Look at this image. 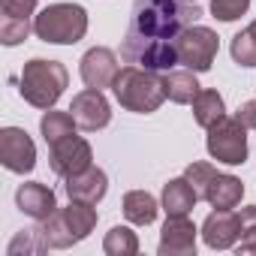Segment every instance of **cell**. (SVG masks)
<instances>
[{"mask_svg": "<svg viewBox=\"0 0 256 256\" xmlns=\"http://www.w3.org/2000/svg\"><path fill=\"white\" fill-rule=\"evenodd\" d=\"M202 16L199 4L187 0H136L130 28L120 42V58L154 72L178 66V36Z\"/></svg>", "mask_w": 256, "mask_h": 256, "instance_id": "6da1fadb", "label": "cell"}, {"mask_svg": "<svg viewBox=\"0 0 256 256\" xmlns=\"http://www.w3.org/2000/svg\"><path fill=\"white\" fill-rule=\"evenodd\" d=\"M112 94L126 112H136V114H151L166 100L163 78L154 70H145V66H136V64L120 66V72L114 76Z\"/></svg>", "mask_w": 256, "mask_h": 256, "instance_id": "7a4b0ae2", "label": "cell"}, {"mask_svg": "<svg viewBox=\"0 0 256 256\" xmlns=\"http://www.w3.org/2000/svg\"><path fill=\"white\" fill-rule=\"evenodd\" d=\"M70 82V72L60 60H42L34 58L24 64L22 70V88L18 94L24 96V102H30L34 108H54V102L60 100L64 88Z\"/></svg>", "mask_w": 256, "mask_h": 256, "instance_id": "3957f363", "label": "cell"}, {"mask_svg": "<svg viewBox=\"0 0 256 256\" xmlns=\"http://www.w3.org/2000/svg\"><path fill=\"white\" fill-rule=\"evenodd\" d=\"M96 226V208L88 202L70 199L66 208H58L48 220H42V235L52 250H66L78 241H84Z\"/></svg>", "mask_w": 256, "mask_h": 256, "instance_id": "277c9868", "label": "cell"}, {"mask_svg": "<svg viewBox=\"0 0 256 256\" xmlns=\"http://www.w3.org/2000/svg\"><path fill=\"white\" fill-rule=\"evenodd\" d=\"M34 34L52 46H76L88 34V12L78 4H54L46 6L34 18Z\"/></svg>", "mask_w": 256, "mask_h": 256, "instance_id": "5b68a950", "label": "cell"}, {"mask_svg": "<svg viewBox=\"0 0 256 256\" xmlns=\"http://www.w3.org/2000/svg\"><path fill=\"white\" fill-rule=\"evenodd\" d=\"M184 178L196 187L199 199H205L211 208H238L244 196V184L235 175L217 172L211 163H190L184 169Z\"/></svg>", "mask_w": 256, "mask_h": 256, "instance_id": "8992f818", "label": "cell"}, {"mask_svg": "<svg viewBox=\"0 0 256 256\" xmlns=\"http://www.w3.org/2000/svg\"><path fill=\"white\" fill-rule=\"evenodd\" d=\"M208 154L217 163L226 166H241L247 160V126L238 118L223 114L217 124L208 126V139H205Z\"/></svg>", "mask_w": 256, "mask_h": 256, "instance_id": "52a82bcc", "label": "cell"}, {"mask_svg": "<svg viewBox=\"0 0 256 256\" xmlns=\"http://www.w3.org/2000/svg\"><path fill=\"white\" fill-rule=\"evenodd\" d=\"M178 64H184V70H193V72H208L214 58H217V48H220V40L211 28H202V24H190L178 42Z\"/></svg>", "mask_w": 256, "mask_h": 256, "instance_id": "ba28073f", "label": "cell"}, {"mask_svg": "<svg viewBox=\"0 0 256 256\" xmlns=\"http://www.w3.org/2000/svg\"><path fill=\"white\" fill-rule=\"evenodd\" d=\"M0 163L16 175H28L36 166V145L22 126H4L0 130Z\"/></svg>", "mask_w": 256, "mask_h": 256, "instance_id": "9c48e42d", "label": "cell"}, {"mask_svg": "<svg viewBox=\"0 0 256 256\" xmlns=\"http://www.w3.org/2000/svg\"><path fill=\"white\" fill-rule=\"evenodd\" d=\"M70 114L76 118L78 130H84V133H96V130H102V126H108V120H112V106H108V100L102 96V90H96V88H84L82 94L72 96V102H70Z\"/></svg>", "mask_w": 256, "mask_h": 256, "instance_id": "30bf717a", "label": "cell"}, {"mask_svg": "<svg viewBox=\"0 0 256 256\" xmlns=\"http://www.w3.org/2000/svg\"><path fill=\"white\" fill-rule=\"evenodd\" d=\"M52 172L60 175V178H70V175H78L84 169H90V160H94V151L90 145L82 139V136H66L60 139L58 145H52Z\"/></svg>", "mask_w": 256, "mask_h": 256, "instance_id": "8fae6325", "label": "cell"}, {"mask_svg": "<svg viewBox=\"0 0 256 256\" xmlns=\"http://www.w3.org/2000/svg\"><path fill=\"white\" fill-rule=\"evenodd\" d=\"M202 238L211 250H229L241 241V217L232 208H214L202 223Z\"/></svg>", "mask_w": 256, "mask_h": 256, "instance_id": "7c38bea8", "label": "cell"}, {"mask_svg": "<svg viewBox=\"0 0 256 256\" xmlns=\"http://www.w3.org/2000/svg\"><path fill=\"white\" fill-rule=\"evenodd\" d=\"M196 226L187 214H166L160 235V256H190L196 253Z\"/></svg>", "mask_w": 256, "mask_h": 256, "instance_id": "4fadbf2b", "label": "cell"}, {"mask_svg": "<svg viewBox=\"0 0 256 256\" xmlns=\"http://www.w3.org/2000/svg\"><path fill=\"white\" fill-rule=\"evenodd\" d=\"M78 70H82V82H84L88 88H96V90L112 88V84H114V76L120 72V66H118V54H114L112 48H102V46L84 52Z\"/></svg>", "mask_w": 256, "mask_h": 256, "instance_id": "5bb4252c", "label": "cell"}, {"mask_svg": "<svg viewBox=\"0 0 256 256\" xmlns=\"http://www.w3.org/2000/svg\"><path fill=\"white\" fill-rule=\"evenodd\" d=\"M16 205H18L22 214H28V217L36 220V223L48 220V217L58 211L54 190L46 187V184H40V181H28V184H22V187L16 190Z\"/></svg>", "mask_w": 256, "mask_h": 256, "instance_id": "9a60e30c", "label": "cell"}, {"mask_svg": "<svg viewBox=\"0 0 256 256\" xmlns=\"http://www.w3.org/2000/svg\"><path fill=\"white\" fill-rule=\"evenodd\" d=\"M64 181H66V184H64L66 196L76 199V202H88V205H96V202L106 196V190H108V178H106V172L96 169V166H90V169H84V172H78V175H70V178H64Z\"/></svg>", "mask_w": 256, "mask_h": 256, "instance_id": "2e32d148", "label": "cell"}, {"mask_svg": "<svg viewBox=\"0 0 256 256\" xmlns=\"http://www.w3.org/2000/svg\"><path fill=\"white\" fill-rule=\"evenodd\" d=\"M163 90H166V100H172L178 106H190L202 88H199L193 70H169L163 76Z\"/></svg>", "mask_w": 256, "mask_h": 256, "instance_id": "e0dca14e", "label": "cell"}, {"mask_svg": "<svg viewBox=\"0 0 256 256\" xmlns=\"http://www.w3.org/2000/svg\"><path fill=\"white\" fill-rule=\"evenodd\" d=\"M196 202H199V193L187 178H172L163 187V211L166 214H190L196 208Z\"/></svg>", "mask_w": 256, "mask_h": 256, "instance_id": "ac0fdd59", "label": "cell"}, {"mask_svg": "<svg viewBox=\"0 0 256 256\" xmlns=\"http://www.w3.org/2000/svg\"><path fill=\"white\" fill-rule=\"evenodd\" d=\"M157 211H160L157 199L145 190H130L124 196V217L136 226H151L157 220Z\"/></svg>", "mask_w": 256, "mask_h": 256, "instance_id": "d6986e66", "label": "cell"}, {"mask_svg": "<svg viewBox=\"0 0 256 256\" xmlns=\"http://www.w3.org/2000/svg\"><path fill=\"white\" fill-rule=\"evenodd\" d=\"M76 118L70 114V112H54V108H46V114H42V120H40V133H42V139H46V145L52 148V145H58L60 139H66V136H72L76 133Z\"/></svg>", "mask_w": 256, "mask_h": 256, "instance_id": "ffe728a7", "label": "cell"}, {"mask_svg": "<svg viewBox=\"0 0 256 256\" xmlns=\"http://www.w3.org/2000/svg\"><path fill=\"white\" fill-rule=\"evenodd\" d=\"M190 106H193V118H196V124L205 126V130L226 114V102H223V96H220L217 90H199L196 100H193Z\"/></svg>", "mask_w": 256, "mask_h": 256, "instance_id": "44dd1931", "label": "cell"}, {"mask_svg": "<svg viewBox=\"0 0 256 256\" xmlns=\"http://www.w3.org/2000/svg\"><path fill=\"white\" fill-rule=\"evenodd\" d=\"M102 250L108 256H136L139 253V238H136V232L130 226H112L106 232Z\"/></svg>", "mask_w": 256, "mask_h": 256, "instance_id": "7402d4cb", "label": "cell"}, {"mask_svg": "<svg viewBox=\"0 0 256 256\" xmlns=\"http://www.w3.org/2000/svg\"><path fill=\"white\" fill-rule=\"evenodd\" d=\"M229 52L238 66H256V22H250L241 34L232 36Z\"/></svg>", "mask_w": 256, "mask_h": 256, "instance_id": "603a6c76", "label": "cell"}, {"mask_svg": "<svg viewBox=\"0 0 256 256\" xmlns=\"http://www.w3.org/2000/svg\"><path fill=\"white\" fill-rule=\"evenodd\" d=\"M48 250V241H46V235H42V223L40 226H34V229H22L12 241H10V247H6V253L10 256H28V253H46Z\"/></svg>", "mask_w": 256, "mask_h": 256, "instance_id": "cb8c5ba5", "label": "cell"}, {"mask_svg": "<svg viewBox=\"0 0 256 256\" xmlns=\"http://www.w3.org/2000/svg\"><path fill=\"white\" fill-rule=\"evenodd\" d=\"M30 34V22L28 18H16V16H4L0 22V42L4 46H18L24 42Z\"/></svg>", "mask_w": 256, "mask_h": 256, "instance_id": "d4e9b609", "label": "cell"}, {"mask_svg": "<svg viewBox=\"0 0 256 256\" xmlns=\"http://www.w3.org/2000/svg\"><path fill=\"white\" fill-rule=\"evenodd\" d=\"M250 10V0H211V16L220 22H235Z\"/></svg>", "mask_w": 256, "mask_h": 256, "instance_id": "484cf974", "label": "cell"}, {"mask_svg": "<svg viewBox=\"0 0 256 256\" xmlns=\"http://www.w3.org/2000/svg\"><path fill=\"white\" fill-rule=\"evenodd\" d=\"M4 16H16V18H30L36 10V0H0Z\"/></svg>", "mask_w": 256, "mask_h": 256, "instance_id": "4316f807", "label": "cell"}, {"mask_svg": "<svg viewBox=\"0 0 256 256\" xmlns=\"http://www.w3.org/2000/svg\"><path fill=\"white\" fill-rule=\"evenodd\" d=\"M238 217H241V241H256V205L241 208Z\"/></svg>", "mask_w": 256, "mask_h": 256, "instance_id": "83f0119b", "label": "cell"}, {"mask_svg": "<svg viewBox=\"0 0 256 256\" xmlns=\"http://www.w3.org/2000/svg\"><path fill=\"white\" fill-rule=\"evenodd\" d=\"M235 118L247 126V130H256V100H247V102L235 112Z\"/></svg>", "mask_w": 256, "mask_h": 256, "instance_id": "f1b7e54d", "label": "cell"}, {"mask_svg": "<svg viewBox=\"0 0 256 256\" xmlns=\"http://www.w3.org/2000/svg\"><path fill=\"white\" fill-rule=\"evenodd\" d=\"M238 253H256V241H241L238 244Z\"/></svg>", "mask_w": 256, "mask_h": 256, "instance_id": "f546056e", "label": "cell"}, {"mask_svg": "<svg viewBox=\"0 0 256 256\" xmlns=\"http://www.w3.org/2000/svg\"><path fill=\"white\" fill-rule=\"evenodd\" d=\"M187 4H196V0H187Z\"/></svg>", "mask_w": 256, "mask_h": 256, "instance_id": "4dcf8cb0", "label": "cell"}]
</instances>
